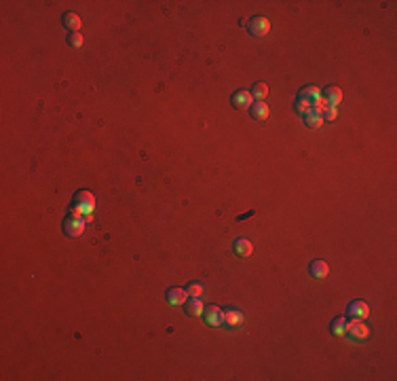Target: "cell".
<instances>
[{"label":"cell","mask_w":397,"mask_h":381,"mask_svg":"<svg viewBox=\"0 0 397 381\" xmlns=\"http://www.w3.org/2000/svg\"><path fill=\"white\" fill-rule=\"evenodd\" d=\"M251 104H254V98H251V93L245 91V89H239L235 95H233V106L239 110H245V108H251Z\"/></svg>","instance_id":"cell-9"},{"label":"cell","mask_w":397,"mask_h":381,"mask_svg":"<svg viewBox=\"0 0 397 381\" xmlns=\"http://www.w3.org/2000/svg\"><path fill=\"white\" fill-rule=\"evenodd\" d=\"M249 112H251V117H254L256 121H267L269 115H271L269 106L264 102H254V104H251V108H249Z\"/></svg>","instance_id":"cell-14"},{"label":"cell","mask_w":397,"mask_h":381,"mask_svg":"<svg viewBox=\"0 0 397 381\" xmlns=\"http://www.w3.org/2000/svg\"><path fill=\"white\" fill-rule=\"evenodd\" d=\"M62 21H64V26H66L68 30H72V32H78L80 26H82V21H80V17H78L76 13H64Z\"/></svg>","instance_id":"cell-15"},{"label":"cell","mask_w":397,"mask_h":381,"mask_svg":"<svg viewBox=\"0 0 397 381\" xmlns=\"http://www.w3.org/2000/svg\"><path fill=\"white\" fill-rule=\"evenodd\" d=\"M85 227H87V218H80V216H70L64 220L62 229L68 237H80L82 233H85Z\"/></svg>","instance_id":"cell-3"},{"label":"cell","mask_w":397,"mask_h":381,"mask_svg":"<svg viewBox=\"0 0 397 381\" xmlns=\"http://www.w3.org/2000/svg\"><path fill=\"white\" fill-rule=\"evenodd\" d=\"M82 43H85V41H82V34H80V32H72L70 36H68V45H70V47H74V49L82 47Z\"/></svg>","instance_id":"cell-21"},{"label":"cell","mask_w":397,"mask_h":381,"mask_svg":"<svg viewBox=\"0 0 397 381\" xmlns=\"http://www.w3.org/2000/svg\"><path fill=\"white\" fill-rule=\"evenodd\" d=\"M328 271H330V267H328L326 260L315 258V260H313V263L308 265V273H311V278H315V280H323V278L328 276Z\"/></svg>","instance_id":"cell-11"},{"label":"cell","mask_w":397,"mask_h":381,"mask_svg":"<svg viewBox=\"0 0 397 381\" xmlns=\"http://www.w3.org/2000/svg\"><path fill=\"white\" fill-rule=\"evenodd\" d=\"M243 322V314L237 312V309H231V312H224V324L228 326H237Z\"/></svg>","instance_id":"cell-17"},{"label":"cell","mask_w":397,"mask_h":381,"mask_svg":"<svg viewBox=\"0 0 397 381\" xmlns=\"http://www.w3.org/2000/svg\"><path fill=\"white\" fill-rule=\"evenodd\" d=\"M247 30H249V34H251V36L262 39V36H267V34L271 32V21H269L267 17H260V15H256V17H251V19H249V23H247Z\"/></svg>","instance_id":"cell-4"},{"label":"cell","mask_w":397,"mask_h":381,"mask_svg":"<svg viewBox=\"0 0 397 381\" xmlns=\"http://www.w3.org/2000/svg\"><path fill=\"white\" fill-rule=\"evenodd\" d=\"M368 314H370V307L364 301H353L348 305V316H351V320H364V318H368Z\"/></svg>","instance_id":"cell-10"},{"label":"cell","mask_w":397,"mask_h":381,"mask_svg":"<svg viewBox=\"0 0 397 381\" xmlns=\"http://www.w3.org/2000/svg\"><path fill=\"white\" fill-rule=\"evenodd\" d=\"M249 93H251V98H254V100L262 102V100L269 95V85H267V83H256V85L251 87V91H249Z\"/></svg>","instance_id":"cell-18"},{"label":"cell","mask_w":397,"mask_h":381,"mask_svg":"<svg viewBox=\"0 0 397 381\" xmlns=\"http://www.w3.org/2000/svg\"><path fill=\"white\" fill-rule=\"evenodd\" d=\"M93 210H95V197H93V193H91V190H87V188L78 190V193L74 195V199H72L70 214H72V216L89 218L91 214H93Z\"/></svg>","instance_id":"cell-2"},{"label":"cell","mask_w":397,"mask_h":381,"mask_svg":"<svg viewBox=\"0 0 397 381\" xmlns=\"http://www.w3.org/2000/svg\"><path fill=\"white\" fill-rule=\"evenodd\" d=\"M184 307H186V314L192 316V318H199V316H203V312H205V307H203L199 296H190V299L184 303Z\"/></svg>","instance_id":"cell-12"},{"label":"cell","mask_w":397,"mask_h":381,"mask_svg":"<svg viewBox=\"0 0 397 381\" xmlns=\"http://www.w3.org/2000/svg\"><path fill=\"white\" fill-rule=\"evenodd\" d=\"M336 117H338V110H336V108H326V115H323V121H326V119H328V121H334Z\"/></svg>","instance_id":"cell-22"},{"label":"cell","mask_w":397,"mask_h":381,"mask_svg":"<svg viewBox=\"0 0 397 381\" xmlns=\"http://www.w3.org/2000/svg\"><path fill=\"white\" fill-rule=\"evenodd\" d=\"M294 108H296L298 115L304 117V115H308V112H313V110L323 112V110L328 108V106L323 104V100H321V91H319V87L308 85V87H304V89H300V93L296 95Z\"/></svg>","instance_id":"cell-1"},{"label":"cell","mask_w":397,"mask_h":381,"mask_svg":"<svg viewBox=\"0 0 397 381\" xmlns=\"http://www.w3.org/2000/svg\"><path fill=\"white\" fill-rule=\"evenodd\" d=\"M186 292H188V296H199V299H201V294L205 292V286H203L201 282H192V284H188Z\"/></svg>","instance_id":"cell-20"},{"label":"cell","mask_w":397,"mask_h":381,"mask_svg":"<svg viewBox=\"0 0 397 381\" xmlns=\"http://www.w3.org/2000/svg\"><path fill=\"white\" fill-rule=\"evenodd\" d=\"M304 123L308 129H319L323 125V115L319 110H313V112L304 115Z\"/></svg>","instance_id":"cell-16"},{"label":"cell","mask_w":397,"mask_h":381,"mask_svg":"<svg viewBox=\"0 0 397 381\" xmlns=\"http://www.w3.org/2000/svg\"><path fill=\"white\" fill-rule=\"evenodd\" d=\"M165 296H167V303L173 305V307L184 305V303L188 301V292H186V288H178V286H173V288L167 290Z\"/></svg>","instance_id":"cell-8"},{"label":"cell","mask_w":397,"mask_h":381,"mask_svg":"<svg viewBox=\"0 0 397 381\" xmlns=\"http://www.w3.org/2000/svg\"><path fill=\"white\" fill-rule=\"evenodd\" d=\"M321 100H323V104H326L328 108H336V106L340 104V100H342L340 87H328V89H323Z\"/></svg>","instance_id":"cell-6"},{"label":"cell","mask_w":397,"mask_h":381,"mask_svg":"<svg viewBox=\"0 0 397 381\" xmlns=\"http://www.w3.org/2000/svg\"><path fill=\"white\" fill-rule=\"evenodd\" d=\"M344 330H346V318H336L334 322H332V335H336V337H342L344 335Z\"/></svg>","instance_id":"cell-19"},{"label":"cell","mask_w":397,"mask_h":381,"mask_svg":"<svg viewBox=\"0 0 397 381\" xmlns=\"http://www.w3.org/2000/svg\"><path fill=\"white\" fill-rule=\"evenodd\" d=\"M203 318H205L207 326H220V324H224V312H222L220 307H215V305L205 307V312H203Z\"/></svg>","instance_id":"cell-7"},{"label":"cell","mask_w":397,"mask_h":381,"mask_svg":"<svg viewBox=\"0 0 397 381\" xmlns=\"http://www.w3.org/2000/svg\"><path fill=\"white\" fill-rule=\"evenodd\" d=\"M235 252L241 258H249L251 252H254V244H251L249 240H245V237H239V240L235 242Z\"/></svg>","instance_id":"cell-13"},{"label":"cell","mask_w":397,"mask_h":381,"mask_svg":"<svg viewBox=\"0 0 397 381\" xmlns=\"http://www.w3.org/2000/svg\"><path fill=\"white\" fill-rule=\"evenodd\" d=\"M344 335H348L353 341H364V339H368V335H370V328L362 322V320H351V322H346Z\"/></svg>","instance_id":"cell-5"}]
</instances>
